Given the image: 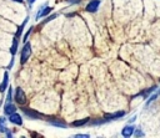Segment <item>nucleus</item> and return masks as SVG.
<instances>
[{
    "instance_id": "f3484780",
    "label": "nucleus",
    "mask_w": 160,
    "mask_h": 138,
    "mask_svg": "<svg viewBox=\"0 0 160 138\" xmlns=\"http://www.w3.org/2000/svg\"><path fill=\"white\" fill-rule=\"evenodd\" d=\"M56 16H58L56 14H54V15H51V16H49L48 19H45V20L42 21V24H46V22H49V21H51V20H52V19H55Z\"/></svg>"
},
{
    "instance_id": "1a4fd4ad",
    "label": "nucleus",
    "mask_w": 160,
    "mask_h": 138,
    "mask_svg": "<svg viewBox=\"0 0 160 138\" xmlns=\"http://www.w3.org/2000/svg\"><path fill=\"white\" fill-rule=\"evenodd\" d=\"M132 133H134V127H132V126H126V127H124V128H122V132H121V134H122L124 137H130Z\"/></svg>"
},
{
    "instance_id": "412c9836",
    "label": "nucleus",
    "mask_w": 160,
    "mask_h": 138,
    "mask_svg": "<svg viewBox=\"0 0 160 138\" xmlns=\"http://www.w3.org/2000/svg\"><path fill=\"white\" fill-rule=\"evenodd\" d=\"M66 1L70 2V4H80L81 0H66Z\"/></svg>"
},
{
    "instance_id": "5701e85b",
    "label": "nucleus",
    "mask_w": 160,
    "mask_h": 138,
    "mask_svg": "<svg viewBox=\"0 0 160 138\" xmlns=\"http://www.w3.org/2000/svg\"><path fill=\"white\" fill-rule=\"evenodd\" d=\"M6 137H12V134H11V132L8 129V132H6Z\"/></svg>"
},
{
    "instance_id": "4468645a",
    "label": "nucleus",
    "mask_w": 160,
    "mask_h": 138,
    "mask_svg": "<svg viewBox=\"0 0 160 138\" xmlns=\"http://www.w3.org/2000/svg\"><path fill=\"white\" fill-rule=\"evenodd\" d=\"M0 132H8V128L5 126V118L4 117H0Z\"/></svg>"
},
{
    "instance_id": "39448f33",
    "label": "nucleus",
    "mask_w": 160,
    "mask_h": 138,
    "mask_svg": "<svg viewBox=\"0 0 160 138\" xmlns=\"http://www.w3.org/2000/svg\"><path fill=\"white\" fill-rule=\"evenodd\" d=\"M9 121L11 123H14V124H18V126H21L22 124V118L20 117L19 113H15V112L9 116Z\"/></svg>"
},
{
    "instance_id": "a211bd4d",
    "label": "nucleus",
    "mask_w": 160,
    "mask_h": 138,
    "mask_svg": "<svg viewBox=\"0 0 160 138\" xmlns=\"http://www.w3.org/2000/svg\"><path fill=\"white\" fill-rule=\"evenodd\" d=\"M6 101H8V103H11V87H10V88H9V91H8Z\"/></svg>"
},
{
    "instance_id": "7ed1b4c3",
    "label": "nucleus",
    "mask_w": 160,
    "mask_h": 138,
    "mask_svg": "<svg viewBox=\"0 0 160 138\" xmlns=\"http://www.w3.org/2000/svg\"><path fill=\"white\" fill-rule=\"evenodd\" d=\"M22 112L28 116V117H30V118H34V119H39V118H44L39 112H36V111H32V109H30V108H22Z\"/></svg>"
},
{
    "instance_id": "a878e982",
    "label": "nucleus",
    "mask_w": 160,
    "mask_h": 138,
    "mask_svg": "<svg viewBox=\"0 0 160 138\" xmlns=\"http://www.w3.org/2000/svg\"><path fill=\"white\" fill-rule=\"evenodd\" d=\"M159 94H160V90H159Z\"/></svg>"
},
{
    "instance_id": "393cba45",
    "label": "nucleus",
    "mask_w": 160,
    "mask_h": 138,
    "mask_svg": "<svg viewBox=\"0 0 160 138\" xmlns=\"http://www.w3.org/2000/svg\"><path fill=\"white\" fill-rule=\"evenodd\" d=\"M12 1H16V2H22L24 0H12Z\"/></svg>"
},
{
    "instance_id": "b1692460",
    "label": "nucleus",
    "mask_w": 160,
    "mask_h": 138,
    "mask_svg": "<svg viewBox=\"0 0 160 138\" xmlns=\"http://www.w3.org/2000/svg\"><path fill=\"white\" fill-rule=\"evenodd\" d=\"M34 1H35V0H28V2H29V4H32Z\"/></svg>"
},
{
    "instance_id": "6e6552de",
    "label": "nucleus",
    "mask_w": 160,
    "mask_h": 138,
    "mask_svg": "<svg viewBox=\"0 0 160 138\" xmlns=\"http://www.w3.org/2000/svg\"><path fill=\"white\" fill-rule=\"evenodd\" d=\"M15 111H16V108H15V106L11 104V103H6V106L4 107V113L8 114V116H10L11 113H14Z\"/></svg>"
},
{
    "instance_id": "0eeeda50",
    "label": "nucleus",
    "mask_w": 160,
    "mask_h": 138,
    "mask_svg": "<svg viewBox=\"0 0 160 138\" xmlns=\"http://www.w3.org/2000/svg\"><path fill=\"white\" fill-rule=\"evenodd\" d=\"M51 7H49V6H44L42 9H40L39 11H38V15H36V20H39L41 16H46V15H49L50 12H51Z\"/></svg>"
},
{
    "instance_id": "ddd939ff",
    "label": "nucleus",
    "mask_w": 160,
    "mask_h": 138,
    "mask_svg": "<svg viewBox=\"0 0 160 138\" xmlns=\"http://www.w3.org/2000/svg\"><path fill=\"white\" fill-rule=\"evenodd\" d=\"M86 122H89L88 118H85V119H80V121H75V122H72V127H80V126H84Z\"/></svg>"
},
{
    "instance_id": "dca6fc26",
    "label": "nucleus",
    "mask_w": 160,
    "mask_h": 138,
    "mask_svg": "<svg viewBox=\"0 0 160 138\" xmlns=\"http://www.w3.org/2000/svg\"><path fill=\"white\" fill-rule=\"evenodd\" d=\"M26 22H28V17H26V19H25V21L21 24V26L18 29V31H16V37H19V36H20V34L22 32V29H24V26H25V24H26Z\"/></svg>"
},
{
    "instance_id": "20e7f679",
    "label": "nucleus",
    "mask_w": 160,
    "mask_h": 138,
    "mask_svg": "<svg viewBox=\"0 0 160 138\" xmlns=\"http://www.w3.org/2000/svg\"><path fill=\"white\" fill-rule=\"evenodd\" d=\"M99 5H100V0H91V1L86 5V11H89V12H95V11L98 10Z\"/></svg>"
},
{
    "instance_id": "6ab92c4d",
    "label": "nucleus",
    "mask_w": 160,
    "mask_h": 138,
    "mask_svg": "<svg viewBox=\"0 0 160 138\" xmlns=\"http://www.w3.org/2000/svg\"><path fill=\"white\" fill-rule=\"evenodd\" d=\"M31 31H32V27H30V29H29V30H28V32H26V34H25V36H24V41H26V39H28V37H29V35H30V34H31Z\"/></svg>"
},
{
    "instance_id": "423d86ee",
    "label": "nucleus",
    "mask_w": 160,
    "mask_h": 138,
    "mask_svg": "<svg viewBox=\"0 0 160 138\" xmlns=\"http://www.w3.org/2000/svg\"><path fill=\"white\" fill-rule=\"evenodd\" d=\"M124 114H125V112H124V111H119V112H115V113H112V114H106V116L104 117V119L108 122V121H111V119L121 118Z\"/></svg>"
},
{
    "instance_id": "f257e3e1",
    "label": "nucleus",
    "mask_w": 160,
    "mask_h": 138,
    "mask_svg": "<svg viewBox=\"0 0 160 138\" xmlns=\"http://www.w3.org/2000/svg\"><path fill=\"white\" fill-rule=\"evenodd\" d=\"M30 55H31V46H30L29 42H25V45H24V47H22V50H21L20 62H21V63H25V62L28 61V58L30 57Z\"/></svg>"
},
{
    "instance_id": "4be33fe9",
    "label": "nucleus",
    "mask_w": 160,
    "mask_h": 138,
    "mask_svg": "<svg viewBox=\"0 0 160 138\" xmlns=\"http://www.w3.org/2000/svg\"><path fill=\"white\" fill-rule=\"evenodd\" d=\"M135 136H138V137H142V136H144V133H142L141 131H139V129H138V131L135 132Z\"/></svg>"
},
{
    "instance_id": "f03ea898",
    "label": "nucleus",
    "mask_w": 160,
    "mask_h": 138,
    "mask_svg": "<svg viewBox=\"0 0 160 138\" xmlns=\"http://www.w3.org/2000/svg\"><path fill=\"white\" fill-rule=\"evenodd\" d=\"M15 101H16L18 103H20V104H25V103H26L25 93H24V91H22L20 87L16 88V92H15Z\"/></svg>"
},
{
    "instance_id": "f8f14e48",
    "label": "nucleus",
    "mask_w": 160,
    "mask_h": 138,
    "mask_svg": "<svg viewBox=\"0 0 160 138\" xmlns=\"http://www.w3.org/2000/svg\"><path fill=\"white\" fill-rule=\"evenodd\" d=\"M16 50H18V39L15 37V39L12 40V46H11V48H10V52H11L12 55H15V53H16Z\"/></svg>"
},
{
    "instance_id": "2eb2a0df",
    "label": "nucleus",
    "mask_w": 160,
    "mask_h": 138,
    "mask_svg": "<svg viewBox=\"0 0 160 138\" xmlns=\"http://www.w3.org/2000/svg\"><path fill=\"white\" fill-rule=\"evenodd\" d=\"M155 90H156V86H152V87H150V88H148V90L142 91L140 94H141V96H144V97H148V96L150 94V92H152V91H155Z\"/></svg>"
},
{
    "instance_id": "9b49d317",
    "label": "nucleus",
    "mask_w": 160,
    "mask_h": 138,
    "mask_svg": "<svg viewBox=\"0 0 160 138\" xmlns=\"http://www.w3.org/2000/svg\"><path fill=\"white\" fill-rule=\"evenodd\" d=\"M8 83H9V75H8V72H5V73H4L2 83H1V86H0V92H4V91H5V88H6Z\"/></svg>"
},
{
    "instance_id": "9d476101",
    "label": "nucleus",
    "mask_w": 160,
    "mask_h": 138,
    "mask_svg": "<svg viewBox=\"0 0 160 138\" xmlns=\"http://www.w3.org/2000/svg\"><path fill=\"white\" fill-rule=\"evenodd\" d=\"M49 123H50V124H52V126H56V127H62V128H66V123H64L62 121H58V119L50 118V119H49Z\"/></svg>"
},
{
    "instance_id": "aec40b11",
    "label": "nucleus",
    "mask_w": 160,
    "mask_h": 138,
    "mask_svg": "<svg viewBox=\"0 0 160 138\" xmlns=\"http://www.w3.org/2000/svg\"><path fill=\"white\" fill-rule=\"evenodd\" d=\"M75 138H89V136L88 134H76V136H74Z\"/></svg>"
}]
</instances>
